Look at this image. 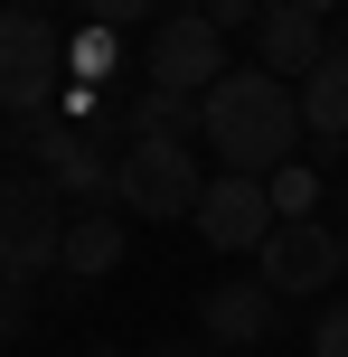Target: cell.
I'll use <instances>...</instances> for the list:
<instances>
[{
    "label": "cell",
    "instance_id": "obj_6",
    "mask_svg": "<svg viewBox=\"0 0 348 357\" xmlns=\"http://www.w3.org/2000/svg\"><path fill=\"white\" fill-rule=\"evenodd\" d=\"M255 273L282 291V301H320L330 282H348V264H339V226H320V216H282V226L264 235Z\"/></svg>",
    "mask_w": 348,
    "mask_h": 357
},
{
    "label": "cell",
    "instance_id": "obj_11",
    "mask_svg": "<svg viewBox=\"0 0 348 357\" xmlns=\"http://www.w3.org/2000/svg\"><path fill=\"white\" fill-rule=\"evenodd\" d=\"M123 254H132L123 207H75L66 245H56V273H66V282H104V273H123Z\"/></svg>",
    "mask_w": 348,
    "mask_h": 357
},
{
    "label": "cell",
    "instance_id": "obj_21",
    "mask_svg": "<svg viewBox=\"0 0 348 357\" xmlns=\"http://www.w3.org/2000/svg\"><path fill=\"white\" fill-rule=\"evenodd\" d=\"M0 10H47V0H0Z\"/></svg>",
    "mask_w": 348,
    "mask_h": 357
},
{
    "label": "cell",
    "instance_id": "obj_9",
    "mask_svg": "<svg viewBox=\"0 0 348 357\" xmlns=\"http://www.w3.org/2000/svg\"><path fill=\"white\" fill-rule=\"evenodd\" d=\"M198 329L207 348H264L282 329V291L264 282V273H245V282H207L198 291Z\"/></svg>",
    "mask_w": 348,
    "mask_h": 357
},
{
    "label": "cell",
    "instance_id": "obj_14",
    "mask_svg": "<svg viewBox=\"0 0 348 357\" xmlns=\"http://www.w3.org/2000/svg\"><path fill=\"white\" fill-rule=\"evenodd\" d=\"M264 188H273V216H311V207H320V169H311V160H282Z\"/></svg>",
    "mask_w": 348,
    "mask_h": 357
},
{
    "label": "cell",
    "instance_id": "obj_20",
    "mask_svg": "<svg viewBox=\"0 0 348 357\" xmlns=\"http://www.w3.org/2000/svg\"><path fill=\"white\" fill-rule=\"evenodd\" d=\"M151 357H207V348H151Z\"/></svg>",
    "mask_w": 348,
    "mask_h": 357
},
{
    "label": "cell",
    "instance_id": "obj_17",
    "mask_svg": "<svg viewBox=\"0 0 348 357\" xmlns=\"http://www.w3.org/2000/svg\"><path fill=\"white\" fill-rule=\"evenodd\" d=\"M198 19H207V29H255L264 0H198Z\"/></svg>",
    "mask_w": 348,
    "mask_h": 357
},
{
    "label": "cell",
    "instance_id": "obj_15",
    "mask_svg": "<svg viewBox=\"0 0 348 357\" xmlns=\"http://www.w3.org/2000/svg\"><path fill=\"white\" fill-rule=\"evenodd\" d=\"M85 29H132V19H160V0H75Z\"/></svg>",
    "mask_w": 348,
    "mask_h": 357
},
{
    "label": "cell",
    "instance_id": "obj_4",
    "mask_svg": "<svg viewBox=\"0 0 348 357\" xmlns=\"http://www.w3.org/2000/svg\"><path fill=\"white\" fill-rule=\"evenodd\" d=\"M66 197L47 188V178H19L0 169V282H38V273L56 264V245H66Z\"/></svg>",
    "mask_w": 348,
    "mask_h": 357
},
{
    "label": "cell",
    "instance_id": "obj_12",
    "mask_svg": "<svg viewBox=\"0 0 348 357\" xmlns=\"http://www.w3.org/2000/svg\"><path fill=\"white\" fill-rule=\"evenodd\" d=\"M292 94H301V132H320V142L339 151V142H348V47H330Z\"/></svg>",
    "mask_w": 348,
    "mask_h": 357
},
{
    "label": "cell",
    "instance_id": "obj_7",
    "mask_svg": "<svg viewBox=\"0 0 348 357\" xmlns=\"http://www.w3.org/2000/svg\"><path fill=\"white\" fill-rule=\"evenodd\" d=\"M188 226H198V245H217V254H264V235H273L282 216H273V188H264V178H245V169H217Z\"/></svg>",
    "mask_w": 348,
    "mask_h": 357
},
{
    "label": "cell",
    "instance_id": "obj_22",
    "mask_svg": "<svg viewBox=\"0 0 348 357\" xmlns=\"http://www.w3.org/2000/svg\"><path fill=\"white\" fill-rule=\"evenodd\" d=\"M339 264H348V226H339Z\"/></svg>",
    "mask_w": 348,
    "mask_h": 357
},
{
    "label": "cell",
    "instance_id": "obj_13",
    "mask_svg": "<svg viewBox=\"0 0 348 357\" xmlns=\"http://www.w3.org/2000/svg\"><path fill=\"white\" fill-rule=\"evenodd\" d=\"M113 66H123V29H75L66 38V75L75 85H113Z\"/></svg>",
    "mask_w": 348,
    "mask_h": 357
},
{
    "label": "cell",
    "instance_id": "obj_5",
    "mask_svg": "<svg viewBox=\"0 0 348 357\" xmlns=\"http://www.w3.org/2000/svg\"><path fill=\"white\" fill-rule=\"evenodd\" d=\"M10 142H29V160L38 178H47L66 207H104L113 197V160H104V142H94L85 123H66V113H38V123H19Z\"/></svg>",
    "mask_w": 348,
    "mask_h": 357
},
{
    "label": "cell",
    "instance_id": "obj_10",
    "mask_svg": "<svg viewBox=\"0 0 348 357\" xmlns=\"http://www.w3.org/2000/svg\"><path fill=\"white\" fill-rule=\"evenodd\" d=\"M320 56H330V19H311L301 0H264V19H255V66L282 75V85H301Z\"/></svg>",
    "mask_w": 348,
    "mask_h": 357
},
{
    "label": "cell",
    "instance_id": "obj_16",
    "mask_svg": "<svg viewBox=\"0 0 348 357\" xmlns=\"http://www.w3.org/2000/svg\"><path fill=\"white\" fill-rule=\"evenodd\" d=\"M311 357H348V301H330L311 320Z\"/></svg>",
    "mask_w": 348,
    "mask_h": 357
},
{
    "label": "cell",
    "instance_id": "obj_18",
    "mask_svg": "<svg viewBox=\"0 0 348 357\" xmlns=\"http://www.w3.org/2000/svg\"><path fill=\"white\" fill-rule=\"evenodd\" d=\"M10 339H19V301L0 291V348H10Z\"/></svg>",
    "mask_w": 348,
    "mask_h": 357
},
{
    "label": "cell",
    "instance_id": "obj_19",
    "mask_svg": "<svg viewBox=\"0 0 348 357\" xmlns=\"http://www.w3.org/2000/svg\"><path fill=\"white\" fill-rule=\"evenodd\" d=\"M301 10H311V19H330V10H339V0H301Z\"/></svg>",
    "mask_w": 348,
    "mask_h": 357
},
{
    "label": "cell",
    "instance_id": "obj_3",
    "mask_svg": "<svg viewBox=\"0 0 348 357\" xmlns=\"http://www.w3.org/2000/svg\"><path fill=\"white\" fill-rule=\"evenodd\" d=\"M66 94V29L47 10H0V113L38 123Z\"/></svg>",
    "mask_w": 348,
    "mask_h": 357
},
{
    "label": "cell",
    "instance_id": "obj_8",
    "mask_svg": "<svg viewBox=\"0 0 348 357\" xmlns=\"http://www.w3.org/2000/svg\"><path fill=\"white\" fill-rule=\"evenodd\" d=\"M217 75H226V29H207L198 10L160 19V38H151V85H160V94H188V104H198Z\"/></svg>",
    "mask_w": 348,
    "mask_h": 357
},
{
    "label": "cell",
    "instance_id": "obj_1",
    "mask_svg": "<svg viewBox=\"0 0 348 357\" xmlns=\"http://www.w3.org/2000/svg\"><path fill=\"white\" fill-rule=\"evenodd\" d=\"M198 142L217 151L226 169L273 178L301 151V94L282 85V75H264V66H226L217 85L198 94Z\"/></svg>",
    "mask_w": 348,
    "mask_h": 357
},
{
    "label": "cell",
    "instance_id": "obj_2",
    "mask_svg": "<svg viewBox=\"0 0 348 357\" xmlns=\"http://www.w3.org/2000/svg\"><path fill=\"white\" fill-rule=\"evenodd\" d=\"M198 197H207V169H198V151H188V132H142V142L113 160V207L123 216L179 226V216H198Z\"/></svg>",
    "mask_w": 348,
    "mask_h": 357
}]
</instances>
